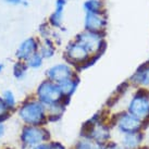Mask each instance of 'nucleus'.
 Instances as JSON below:
<instances>
[{"label":"nucleus","mask_w":149,"mask_h":149,"mask_svg":"<svg viewBox=\"0 0 149 149\" xmlns=\"http://www.w3.org/2000/svg\"><path fill=\"white\" fill-rule=\"evenodd\" d=\"M68 0H56V9L49 17V23L52 29H61L63 23V13Z\"/></svg>","instance_id":"nucleus-13"},{"label":"nucleus","mask_w":149,"mask_h":149,"mask_svg":"<svg viewBox=\"0 0 149 149\" xmlns=\"http://www.w3.org/2000/svg\"><path fill=\"white\" fill-rule=\"evenodd\" d=\"M7 3H11V4H20V6H24L26 7L29 2L27 0H4Z\"/></svg>","instance_id":"nucleus-23"},{"label":"nucleus","mask_w":149,"mask_h":149,"mask_svg":"<svg viewBox=\"0 0 149 149\" xmlns=\"http://www.w3.org/2000/svg\"><path fill=\"white\" fill-rule=\"evenodd\" d=\"M46 74H47L48 79L57 84H61L68 79L74 77L73 70L71 69L69 64H65V63H59V64L51 66L50 69H48Z\"/></svg>","instance_id":"nucleus-9"},{"label":"nucleus","mask_w":149,"mask_h":149,"mask_svg":"<svg viewBox=\"0 0 149 149\" xmlns=\"http://www.w3.org/2000/svg\"><path fill=\"white\" fill-rule=\"evenodd\" d=\"M143 141V134L139 131L134 133H126L122 138L123 149H137Z\"/></svg>","instance_id":"nucleus-14"},{"label":"nucleus","mask_w":149,"mask_h":149,"mask_svg":"<svg viewBox=\"0 0 149 149\" xmlns=\"http://www.w3.org/2000/svg\"><path fill=\"white\" fill-rule=\"evenodd\" d=\"M38 50H39L38 40L34 37H29L27 39H25L20 45V47L17 50L15 56H17V58H19V60L27 61L34 54L38 52Z\"/></svg>","instance_id":"nucleus-10"},{"label":"nucleus","mask_w":149,"mask_h":149,"mask_svg":"<svg viewBox=\"0 0 149 149\" xmlns=\"http://www.w3.org/2000/svg\"><path fill=\"white\" fill-rule=\"evenodd\" d=\"M148 60H149V59H148Z\"/></svg>","instance_id":"nucleus-30"},{"label":"nucleus","mask_w":149,"mask_h":149,"mask_svg":"<svg viewBox=\"0 0 149 149\" xmlns=\"http://www.w3.org/2000/svg\"><path fill=\"white\" fill-rule=\"evenodd\" d=\"M50 149H64V147L62 145L58 144V143H56V144H52L50 146Z\"/></svg>","instance_id":"nucleus-26"},{"label":"nucleus","mask_w":149,"mask_h":149,"mask_svg":"<svg viewBox=\"0 0 149 149\" xmlns=\"http://www.w3.org/2000/svg\"><path fill=\"white\" fill-rule=\"evenodd\" d=\"M32 149H50V146L49 145H40V144H38V145L34 146Z\"/></svg>","instance_id":"nucleus-25"},{"label":"nucleus","mask_w":149,"mask_h":149,"mask_svg":"<svg viewBox=\"0 0 149 149\" xmlns=\"http://www.w3.org/2000/svg\"><path fill=\"white\" fill-rule=\"evenodd\" d=\"M3 130H4L3 125L0 123V136H2V134H3Z\"/></svg>","instance_id":"nucleus-28"},{"label":"nucleus","mask_w":149,"mask_h":149,"mask_svg":"<svg viewBox=\"0 0 149 149\" xmlns=\"http://www.w3.org/2000/svg\"><path fill=\"white\" fill-rule=\"evenodd\" d=\"M47 108L38 101H29L22 106L19 111L21 119L29 125H38L45 123Z\"/></svg>","instance_id":"nucleus-2"},{"label":"nucleus","mask_w":149,"mask_h":149,"mask_svg":"<svg viewBox=\"0 0 149 149\" xmlns=\"http://www.w3.org/2000/svg\"><path fill=\"white\" fill-rule=\"evenodd\" d=\"M7 114V106L0 101V116Z\"/></svg>","instance_id":"nucleus-24"},{"label":"nucleus","mask_w":149,"mask_h":149,"mask_svg":"<svg viewBox=\"0 0 149 149\" xmlns=\"http://www.w3.org/2000/svg\"><path fill=\"white\" fill-rule=\"evenodd\" d=\"M3 104L7 106V108H14L15 107V98L13 96L12 91H6L3 94Z\"/></svg>","instance_id":"nucleus-20"},{"label":"nucleus","mask_w":149,"mask_h":149,"mask_svg":"<svg viewBox=\"0 0 149 149\" xmlns=\"http://www.w3.org/2000/svg\"><path fill=\"white\" fill-rule=\"evenodd\" d=\"M48 137H49V134L47 133V131L39 128L36 125H31L23 130L21 138L25 145L36 146L40 144L42 141H46Z\"/></svg>","instance_id":"nucleus-8"},{"label":"nucleus","mask_w":149,"mask_h":149,"mask_svg":"<svg viewBox=\"0 0 149 149\" xmlns=\"http://www.w3.org/2000/svg\"><path fill=\"white\" fill-rule=\"evenodd\" d=\"M104 149H123L122 147H120V146L116 145V144H111V145L107 146Z\"/></svg>","instance_id":"nucleus-27"},{"label":"nucleus","mask_w":149,"mask_h":149,"mask_svg":"<svg viewBox=\"0 0 149 149\" xmlns=\"http://www.w3.org/2000/svg\"><path fill=\"white\" fill-rule=\"evenodd\" d=\"M127 111L141 121L149 118V94L145 88H141L132 96L127 104Z\"/></svg>","instance_id":"nucleus-5"},{"label":"nucleus","mask_w":149,"mask_h":149,"mask_svg":"<svg viewBox=\"0 0 149 149\" xmlns=\"http://www.w3.org/2000/svg\"><path fill=\"white\" fill-rule=\"evenodd\" d=\"M2 69H3V64H2V63H0V72L2 71Z\"/></svg>","instance_id":"nucleus-29"},{"label":"nucleus","mask_w":149,"mask_h":149,"mask_svg":"<svg viewBox=\"0 0 149 149\" xmlns=\"http://www.w3.org/2000/svg\"><path fill=\"white\" fill-rule=\"evenodd\" d=\"M75 40L83 44L91 54L102 56L107 49L106 33H96L84 29V32L75 36Z\"/></svg>","instance_id":"nucleus-1"},{"label":"nucleus","mask_w":149,"mask_h":149,"mask_svg":"<svg viewBox=\"0 0 149 149\" xmlns=\"http://www.w3.org/2000/svg\"><path fill=\"white\" fill-rule=\"evenodd\" d=\"M87 124H88V130H89V131H87V137L89 136L91 139H94L97 143L104 141L109 138L110 131L106 125L101 124L98 121H96V122L88 121Z\"/></svg>","instance_id":"nucleus-11"},{"label":"nucleus","mask_w":149,"mask_h":149,"mask_svg":"<svg viewBox=\"0 0 149 149\" xmlns=\"http://www.w3.org/2000/svg\"><path fill=\"white\" fill-rule=\"evenodd\" d=\"M37 97L38 100L46 108H48L57 102H60L63 98V94L58 84L50 79H46L38 86Z\"/></svg>","instance_id":"nucleus-4"},{"label":"nucleus","mask_w":149,"mask_h":149,"mask_svg":"<svg viewBox=\"0 0 149 149\" xmlns=\"http://www.w3.org/2000/svg\"><path fill=\"white\" fill-rule=\"evenodd\" d=\"M108 27L107 13L85 12L84 29L96 33H106Z\"/></svg>","instance_id":"nucleus-7"},{"label":"nucleus","mask_w":149,"mask_h":149,"mask_svg":"<svg viewBox=\"0 0 149 149\" xmlns=\"http://www.w3.org/2000/svg\"><path fill=\"white\" fill-rule=\"evenodd\" d=\"M27 69H29L27 63L23 62V61H19L17 63L14 64V68H13V74H14V76H15L17 79H22L25 76V74H26Z\"/></svg>","instance_id":"nucleus-18"},{"label":"nucleus","mask_w":149,"mask_h":149,"mask_svg":"<svg viewBox=\"0 0 149 149\" xmlns=\"http://www.w3.org/2000/svg\"><path fill=\"white\" fill-rule=\"evenodd\" d=\"M38 52L42 54L44 59H50L51 57H54L56 54V46H54V42L52 40V38H45L44 42L39 45Z\"/></svg>","instance_id":"nucleus-16"},{"label":"nucleus","mask_w":149,"mask_h":149,"mask_svg":"<svg viewBox=\"0 0 149 149\" xmlns=\"http://www.w3.org/2000/svg\"><path fill=\"white\" fill-rule=\"evenodd\" d=\"M130 81L133 85L139 86L141 88L149 87V60L137 68Z\"/></svg>","instance_id":"nucleus-12"},{"label":"nucleus","mask_w":149,"mask_h":149,"mask_svg":"<svg viewBox=\"0 0 149 149\" xmlns=\"http://www.w3.org/2000/svg\"><path fill=\"white\" fill-rule=\"evenodd\" d=\"M91 56L94 54H91L83 44H81L75 39L68 44L64 51L65 60L69 63H72L73 65L76 66V69L79 71H81L82 66L91 59Z\"/></svg>","instance_id":"nucleus-3"},{"label":"nucleus","mask_w":149,"mask_h":149,"mask_svg":"<svg viewBox=\"0 0 149 149\" xmlns=\"http://www.w3.org/2000/svg\"><path fill=\"white\" fill-rule=\"evenodd\" d=\"M116 124L120 132L126 134V133H134L141 131L143 121L135 116H133L128 111H124L116 116Z\"/></svg>","instance_id":"nucleus-6"},{"label":"nucleus","mask_w":149,"mask_h":149,"mask_svg":"<svg viewBox=\"0 0 149 149\" xmlns=\"http://www.w3.org/2000/svg\"><path fill=\"white\" fill-rule=\"evenodd\" d=\"M79 79L77 77H72V79H68L65 82H63L61 84H58L60 88H61V91H62L63 96L65 97H71V96L74 94V91H76L77 88V85H79Z\"/></svg>","instance_id":"nucleus-17"},{"label":"nucleus","mask_w":149,"mask_h":149,"mask_svg":"<svg viewBox=\"0 0 149 149\" xmlns=\"http://www.w3.org/2000/svg\"><path fill=\"white\" fill-rule=\"evenodd\" d=\"M39 33L42 36V38H50L52 35V31H51V25L49 23H42L39 26Z\"/></svg>","instance_id":"nucleus-21"},{"label":"nucleus","mask_w":149,"mask_h":149,"mask_svg":"<svg viewBox=\"0 0 149 149\" xmlns=\"http://www.w3.org/2000/svg\"><path fill=\"white\" fill-rule=\"evenodd\" d=\"M85 12L107 13L104 0H86L83 4Z\"/></svg>","instance_id":"nucleus-15"},{"label":"nucleus","mask_w":149,"mask_h":149,"mask_svg":"<svg viewBox=\"0 0 149 149\" xmlns=\"http://www.w3.org/2000/svg\"><path fill=\"white\" fill-rule=\"evenodd\" d=\"M77 149H100V148L97 141L94 143V141L86 139V141H82L79 143V146H77Z\"/></svg>","instance_id":"nucleus-22"},{"label":"nucleus","mask_w":149,"mask_h":149,"mask_svg":"<svg viewBox=\"0 0 149 149\" xmlns=\"http://www.w3.org/2000/svg\"><path fill=\"white\" fill-rule=\"evenodd\" d=\"M42 61H44V58L42 57V54H39V52H36L26 61V63H27L29 68L38 69V68H40L42 65Z\"/></svg>","instance_id":"nucleus-19"}]
</instances>
